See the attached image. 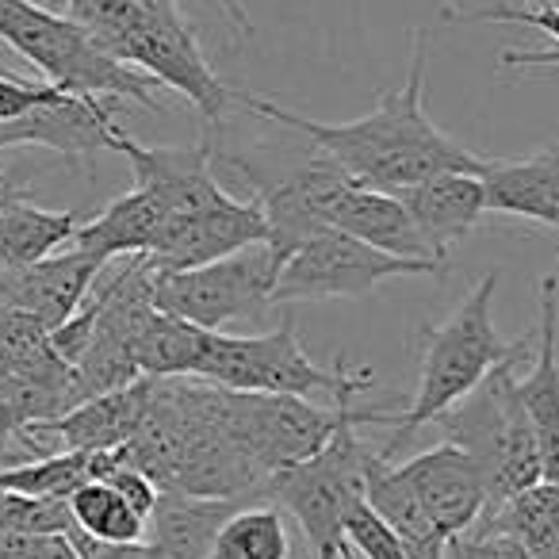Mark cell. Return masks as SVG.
Here are the masks:
<instances>
[{
	"mask_svg": "<svg viewBox=\"0 0 559 559\" xmlns=\"http://www.w3.org/2000/svg\"><path fill=\"white\" fill-rule=\"evenodd\" d=\"M426 58H429V35L414 32V55L406 81L376 100L368 116L353 123H319V119L296 116L261 96H249L234 88V104H241L253 116L269 119L276 127L304 134L319 154H326L349 180L376 192H399L418 180H429L437 173H475L483 177L487 157L472 154L456 139L441 131L426 116Z\"/></svg>",
	"mask_w": 559,
	"mask_h": 559,
	"instance_id": "cell-1",
	"label": "cell"
},
{
	"mask_svg": "<svg viewBox=\"0 0 559 559\" xmlns=\"http://www.w3.org/2000/svg\"><path fill=\"white\" fill-rule=\"evenodd\" d=\"M502 272L490 269L487 276L475 284L464 296V304L449 314L437 330L421 334V372H418V391H414L411 406L399 414L395 421V441L391 449L403 441H411L421 426H433L449 406H456L460 399H467L498 365L506 360L528 357V337L521 342H506L495 326V288ZM388 449V452H391Z\"/></svg>",
	"mask_w": 559,
	"mask_h": 559,
	"instance_id": "cell-2",
	"label": "cell"
},
{
	"mask_svg": "<svg viewBox=\"0 0 559 559\" xmlns=\"http://www.w3.org/2000/svg\"><path fill=\"white\" fill-rule=\"evenodd\" d=\"M525 360L528 357L498 365L472 395L460 399L433 421L444 441L464 449L479 464L490 506H502L506 498L544 483L540 449H536L533 426H528L525 403L518 391V376Z\"/></svg>",
	"mask_w": 559,
	"mask_h": 559,
	"instance_id": "cell-3",
	"label": "cell"
},
{
	"mask_svg": "<svg viewBox=\"0 0 559 559\" xmlns=\"http://www.w3.org/2000/svg\"><path fill=\"white\" fill-rule=\"evenodd\" d=\"M0 39L66 93L111 96L162 111V85L96 47L85 27L73 24L66 12H50L35 0H0Z\"/></svg>",
	"mask_w": 559,
	"mask_h": 559,
	"instance_id": "cell-4",
	"label": "cell"
},
{
	"mask_svg": "<svg viewBox=\"0 0 559 559\" xmlns=\"http://www.w3.org/2000/svg\"><path fill=\"white\" fill-rule=\"evenodd\" d=\"M195 380L226 391L257 395H330L334 403H353L360 391H372L376 376L368 368H319L296 337V322H280L269 334H211Z\"/></svg>",
	"mask_w": 559,
	"mask_h": 559,
	"instance_id": "cell-5",
	"label": "cell"
},
{
	"mask_svg": "<svg viewBox=\"0 0 559 559\" xmlns=\"http://www.w3.org/2000/svg\"><path fill=\"white\" fill-rule=\"evenodd\" d=\"M388 449H372L357 437V426L342 429L334 441L311 460L296 467H284L269 479L264 498H276L299 528L307 533L314 556L322 551H345V518L368 502L376 472L388 464Z\"/></svg>",
	"mask_w": 559,
	"mask_h": 559,
	"instance_id": "cell-6",
	"label": "cell"
},
{
	"mask_svg": "<svg viewBox=\"0 0 559 559\" xmlns=\"http://www.w3.org/2000/svg\"><path fill=\"white\" fill-rule=\"evenodd\" d=\"M223 421L234 444L272 479L284 467H296L322 452L342 429L395 426L399 414L357 411L353 403L314 406L299 395H257V391L223 388Z\"/></svg>",
	"mask_w": 559,
	"mask_h": 559,
	"instance_id": "cell-7",
	"label": "cell"
},
{
	"mask_svg": "<svg viewBox=\"0 0 559 559\" xmlns=\"http://www.w3.org/2000/svg\"><path fill=\"white\" fill-rule=\"evenodd\" d=\"M288 257L272 241H257L230 257L195 264V269L157 272L154 304L157 311L177 314L192 326L226 334L234 322H264L276 307V280Z\"/></svg>",
	"mask_w": 559,
	"mask_h": 559,
	"instance_id": "cell-8",
	"label": "cell"
},
{
	"mask_svg": "<svg viewBox=\"0 0 559 559\" xmlns=\"http://www.w3.org/2000/svg\"><path fill=\"white\" fill-rule=\"evenodd\" d=\"M444 276V264L395 257L337 226H322L288 253L276 280L280 304H319V299H360L380 292L391 280Z\"/></svg>",
	"mask_w": 559,
	"mask_h": 559,
	"instance_id": "cell-9",
	"label": "cell"
},
{
	"mask_svg": "<svg viewBox=\"0 0 559 559\" xmlns=\"http://www.w3.org/2000/svg\"><path fill=\"white\" fill-rule=\"evenodd\" d=\"M127 62L150 73L162 88L185 96L207 123H223L230 111L234 88H226L203 58L195 27L180 12V0H146V16Z\"/></svg>",
	"mask_w": 559,
	"mask_h": 559,
	"instance_id": "cell-10",
	"label": "cell"
},
{
	"mask_svg": "<svg viewBox=\"0 0 559 559\" xmlns=\"http://www.w3.org/2000/svg\"><path fill=\"white\" fill-rule=\"evenodd\" d=\"M116 108L119 100L111 96H81L58 88L47 104L32 108L27 116L0 123V150L43 146L85 169L96 162V154L111 150V134L119 131Z\"/></svg>",
	"mask_w": 559,
	"mask_h": 559,
	"instance_id": "cell-11",
	"label": "cell"
},
{
	"mask_svg": "<svg viewBox=\"0 0 559 559\" xmlns=\"http://www.w3.org/2000/svg\"><path fill=\"white\" fill-rule=\"evenodd\" d=\"M111 150L127 157V165L134 173V185L150 188L165 203L169 230L177 223H188V218L230 200V192L215 177V162H211L215 150H211V142H200V146H139L119 127L111 134Z\"/></svg>",
	"mask_w": 559,
	"mask_h": 559,
	"instance_id": "cell-12",
	"label": "cell"
},
{
	"mask_svg": "<svg viewBox=\"0 0 559 559\" xmlns=\"http://www.w3.org/2000/svg\"><path fill=\"white\" fill-rule=\"evenodd\" d=\"M146 414V376L134 380L131 388L108 391V395H93L78 403L73 411L58 414V418L35 421L20 433L16 449L35 456H55V452H104V449H123Z\"/></svg>",
	"mask_w": 559,
	"mask_h": 559,
	"instance_id": "cell-13",
	"label": "cell"
},
{
	"mask_svg": "<svg viewBox=\"0 0 559 559\" xmlns=\"http://www.w3.org/2000/svg\"><path fill=\"white\" fill-rule=\"evenodd\" d=\"M399 475L411 483L421 510L429 513L437 533L449 544H460L464 536H472V528L479 525V518L490 506L479 464L449 441L399 464Z\"/></svg>",
	"mask_w": 559,
	"mask_h": 559,
	"instance_id": "cell-14",
	"label": "cell"
},
{
	"mask_svg": "<svg viewBox=\"0 0 559 559\" xmlns=\"http://www.w3.org/2000/svg\"><path fill=\"white\" fill-rule=\"evenodd\" d=\"M104 264L108 261L88 249L70 246L66 253H50L35 264L0 269V307H16L35 314L47 330H58L88 299Z\"/></svg>",
	"mask_w": 559,
	"mask_h": 559,
	"instance_id": "cell-15",
	"label": "cell"
},
{
	"mask_svg": "<svg viewBox=\"0 0 559 559\" xmlns=\"http://www.w3.org/2000/svg\"><path fill=\"white\" fill-rule=\"evenodd\" d=\"M257 241H269V218H264V211L253 200L230 195L218 207L165 230V238L154 246V253L142 257L157 272H177L218 261V257H230L246 246H257Z\"/></svg>",
	"mask_w": 559,
	"mask_h": 559,
	"instance_id": "cell-16",
	"label": "cell"
},
{
	"mask_svg": "<svg viewBox=\"0 0 559 559\" xmlns=\"http://www.w3.org/2000/svg\"><path fill=\"white\" fill-rule=\"evenodd\" d=\"M559 292L556 272L540 280V322H536V345L528 368L518 376L521 403H525L528 426H533L536 449H540L544 483H559Z\"/></svg>",
	"mask_w": 559,
	"mask_h": 559,
	"instance_id": "cell-17",
	"label": "cell"
},
{
	"mask_svg": "<svg viewBox=\"0 0 559 559\" xmlns=\"http://www.w3.org/2000/svg\"><path fill=\"white\" fill-rule=\"evenodd\" d=\"M322 218H326L330 226H337V230L383 249V253L444 264L441 257L426 246L421 230L414 226L411 211H406V203L399 200L395 192H376V188H365V185H357V180H345V185L330 195ZM444 269H449V264H444Z\"/></svg>",
	"mask_w": 559,
	"mask_h": 559,
	"instance_id": "cell-18",
	"label": "cell"
},
{
	"mask_svg": "<svg viewBox=\"0 0 559 559\" xmlns=\"http://www.w3.org/2000/svg\"><path fill=\"white\" fill-rule=\"evenodd\" d=\"M414 226L421 230L426 246L449 264V253L479 226L487 215V188L475 173H437L411 188H399Z\"/></svg>",
	"mask_w": 559,
	"mask_h": 559,
	"instance_id": "cell-19",
	"label": "cell"
},
{
	"mask_svg": "<svg viewBox=\"0 0 559 559\" xmlns=\"http://www.w3.org/2000/svg\"><path fill=\"white\" fill-rule=\"evenodd\" d=\"M479 180L487 188V211L559 230V142L513 162H487Z\"/></svg>",
	"mask_w": 559,
	"mask_h": 559,
	"instance_id": "cell-20",
	"label": "cell"
},
{
	"mask_svg": "<svg viewBox=\"0 0 559 559\" xmlns=\"http://www.w3.org/2000/svg\"><path fill=\"white\" fill-rule=\"evenodd\" d=\"M238 498H195V495H157L154 513L146 518V559H211L223 521L230 518Z\"/></svg>",
	"mask_w": 559,
	"mask_h": 559,
	"instance_id": "cell-21",
	"label": "cell"
},
{
	"mask_svg": "<svg viewBox=\"0 0 559 559\" xmlns=\"http://www.w3.org/2000/svg\"><path fill=\"white\" fill-rule=\"evenodd\" d=\"M169 230V211L157 200L150 188L134 185L131 192L116 195L100 215H93L88 223H81L73 246L88 249L100 261L111 257H139L154 253V246L162 241V234Z\"/></svg>",
	"mask_w": 559,
	"mask_h": 559,
	"instance_id": "cell-22",
	"label": "cell"
},
{
	"mask_svg": "<svg viewBox=\"0 0 559 559\" xmlns=\"http://www.w3.org/2000/svg\"><path fill=\"white\" fill-rule=\"evenodd\" d=\"M85 218L78 211H47L27 200V188L0 203V269L35 264L73 246Z\"/></svg>",
	"mask_w": 559,
	"mask_h": 559,
	"instance_id": "cell-23",
	"label": "cell"
},
{
	"mask_svg": "<svg viewBox=\"0 0 559 559\" xmlns=\"http://www.w3.org/2000/svg\"><path fill=\"white\" fill-rule=\"evenodd\" d=\"M368 506L395 528L411 559H449L452 544L437 533V525L429 521V513L421 510L418 495H414L411 483L399 475V467L383 464L380 472H376L372 487H368Z\"/></svg>",
	"mask_w": 559,
	"mask_h": 559,
	"instance_id": "cell-24",
	"label": "cell"
},
{
	"mask_svg": "<svg viewBox=\"0 0 559 559\" xmlns=\"http://www.w3.org/2000/svg\"><path fill=\"white\" fill-rule=\"evenodd\" d=\"M215 330L192 326L177 314L157 311L146 330L134 342V365L146 380H169V376H195L203 365V353Z\"/></svg>",
	"mask_w": 559,
	"mask_h": 559,
	"instance_id": "cell-25",
	"label": "cell"
},
{
	"mask_svg": "<svg viewBox=\"0 0 559 559\" xmlns=\"http://www.w3.org/2000/svg\"><path fill=\"white\" fill-rule=\"evenodd\" d=\"M0 368L47 383H78L73 365L58 357L50 330L35 314L16 311V307H0Z\"/></svg>",
	"mask_w": 559,
	"mask_h": 559,
	"instance_id": "cell-26",
	"label": "cell"
},
{
	"mask_svg": "<svg viewBox=\"0 0 559 559\" xmlns=\"http://www.w3.org/2000/svg\"><path fill=\"white\" fill-rule=\"evenodd\" d=\"M292 536L276 506H238L223 521L211 559H288Z\"/></svg>",
	"mask_w": 559,
	"mask_h": 559,
	"instance_id": "cell-27",
	"label": "cell"
},
{
	"mask_svg": "<svg viewBox=\"0 0 559 559\" xmlns=\"http://www.w3.org/2000/svg\"><path fill=\"white\" fill-rule=\"evenodd\" d=\"M93 479V452H55L0 467V490L24 498H70Z\"/></svg>",
	"mask_w": 559,
	"mask_h": 559,
	"instance_id": "cell-28",
	"label": "cell"
},
{
	"mask_svg": "<svg viewBox=\"0 0 559 559\" xmlns=\"http://www.w3.org/2000/svg\"><path fill=\"white\" fill-rule=\"evenodd\" d=\"M70 513L73 525L88 536H100V540H142L146 536V518L119 495L116 487L100 479H88L85 487H78L70 495Z\"/></svg>",
	"mask_w": 559,
	"mask_h": 559,
	"instance_id": "cell-29",
	"label": "cell"
},
{
	"mask_svg": "<svg viewBox=\"0 0 559 559\" xmlns=\"http://www.w3.org/2000/svg\"><path fill=\"white\" fill-rule=\"evenodd\" d=\"M66 16L85 27L88 39L100 50L127 62L134 39H139L142 16H146V0H66Z\"/></svg>",
	"mask_w": 559,
	"mask_h": 559,
	"instance_id": "cell-30",
	"label": "cell"
},
{
	"mask_svg": "<svg viewBox=\"0 0 559 559\" xmlns=\"http://www.w3.org/2000/svg\"><path fill=\"white\" fill-rule=\"evenodd\" d=\"M345 544H349L353 551H360L365 559H411L403 540H399V533L368 502H360L357 510L345 518Z\"/></svg>",
	"mask_w": 559,
	"mask_h": 559,
	"instance_id": "cell-31",
	"label": "cell"
},
{
	"mask_svg": "<svg viewBox=\"0 0 559 559\" xmlns=\"http://www.w3.org/2000/svg\"><path fill=\"white\" fill-rule=\"evenodd\" d=\"M444 20H452V24H525L559 43V4H551V0H536V9L490 4V9H479V12H464V9H456V4H449Z\"/></svg>",
	"mask_w": 559,
	"mask_h": 559,
	"instance_id": "cell-32",
	"label": "cell"
},
{
	"mask_svg": "<svg viewBox=\"0 0 559 559\" xmlns=\"http://www.w3.org/2000/svg\"><path fill=\"white\" fill-rule=\"evenodd\" d=\"M55 93L58 85H50V81H20L9 78V73H0V123H12V119L27 116L32 108L47 104Z\"/></svg>",
	"mask_w": 559,
	"mask_h": 559,
	"instance_id": "cell-33",
	"label": "cell"
},
{
	"mask_svg": "<svg viewBox=\"0 0 559 559\" xmlns=\"http://www.w3.org/2000/svg\"><path fill=\"white\" fill-rule=\"evenodd\" d=\"M66 540L73 544V551H78L81 559H146V544L142 540H100V536H88L81 533L78 525L66 533Z\"/></svg>",
	"mask_w": 559,
	"mask_h": 559,
	"instance_id": "cell-34",
	"label": "cell"
},
{
	"mask_svg": "<svg viewBox=\"0 0 559 559\" xmlns=\"http://www.w3.org/2000/svg\"><path fill=\"white\" fill-rule=\"evenodd\" d=\"M460 548H467L475 559H536L518 536H506V533H495V536H467L460 540Z\"/></svg>",
	"mask_w": 559,
	"mask_h": 559,
	"instance_id": "cell-35",
	"label": "cell"
},
{
	"mask_svg": "<svg viewBox=\"0 0 559 559\" xmlns=\"http://www.w3.org/2000/svg\"><path fill=\"white\" fill-rule=\"evenodd\" d=\"M27 559H81L66 536H35Z\"/></svg>",
	"mask_w": 559,
	"mask_h": 559,
	"instance_id": "cell-36",
	"label": "cell"
},
{
	"mask_svg": "<svg viewBox=\"0 0 559 559\" xmlns=\"http://www.w3.org/2000/svg\"><path fill=\"white\" fill-rule=\"evenodd\" d=\"M218 4H223L226 9V16L234 20V27H238L241 35H253V24H249V16H246V9H241L238 0H218Z\"/></svg>",
	"mask_w": 559,
	"mask_h": 559,
	"instance_id": "cell-37",
	"label": "cell"
},
{
	"mask_svg": "<svg viewBox=\"0 0 559 559\" xmlns=\"http://www.w3.org/2000/svg\"><path fill=\"white\" fill-rule=\"evenodd\" d=\"M16 192H24V188H20V185H12V180H4V177H0V203H4V200H12V195H16Z\"/></svg>",
	"mask_w": 559,
	"mask_h": 559,
	"instance_id": "cell-38",
	"label": "cell"
},
{
	"mask_svg": "<svg viewBox=\"0 0 559 559\" xmlns=\"http://www.w3.org/2000/svg\"><path fill=\"white\" fill-rule=\"evenodd\" d=\"M314 559H342V551H322V556H314Z\"/></svg>",
	"mask_w": 559,
	"mask_h": 559,
	"instance_id": "cell-39",
	"label": "cell"
},
{
	"mask_svg": "<svg viewBox=\"0 0 559 559\" xmlns=\"http://www.w3.org/2000/svg\"><path fill=\"white\" fill-rule=\"evenodd\" d=\"M342 559H353V548H349V551H342Z\"/></svg>",
	"mask_w": 559,
	"mask_h": 559,
	"instance_id": "cell-40",
	"label": "cell"
},
{
	"mask_svg": "<svg viewBox=\"0 0 559 559\" xmlns=\"http://www.w3.org/2000/svg\"><path fill=\"white\" fill-rule=\"evenodd\" d=\"M556 276H559V261H556Z\"/></svg>",
	"mask_w": 559,
	"mask_h": 559,
	"instance_id": "cell-41",
	"label": "cell"
},
{
	"mask_svg": "<svg viewBox=\"0 0 559 559\" xmlns=\"http://www.w3.org/2000/svg\"><path fill=\"white\" fill-rule=\"evenodd\" d=\"M551 4H559V0H551Z\"/></svg>",
	"mask_w": 559,
	"mask_h": 559,
	"instance_id": "cell-42",
	"label": "cell"
}]
</instances>
